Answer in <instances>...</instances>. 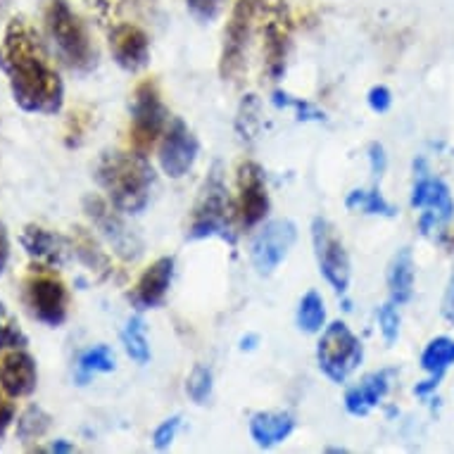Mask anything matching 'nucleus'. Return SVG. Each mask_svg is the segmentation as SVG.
<instances>
[{"mask_svg": "<svg viewBox=\"0 0 454 454\" xmlns=\"http://www.w3.org/2000/svg\"><path fill=\"white\" fill-rule=\"evenodd\" d=\"M12 421H15V404L10 403L8 397L0 395V438L5 435Z\"/></svg>", "mask_w": 454, "mask_h": 454, "instance_id": "40", "label": "nucleus"}, {"mask_svg": "<svg viewBox=\"0 0 454 454\" xmlns=\"http://www.w3.org/2000/svg\"><path fill=\"white\" fill-rule=\"evenodd\" d=\"M72 250H74L76 257H79V260H82L90 271H96L100 278H110L112 276L110 257L100 250V246H98L96 239H93L89 231L76 229L74 239H72Z\"/></svg>", "mask_w": 454, "mask_h": 454, "instance_id": "24", "label": "nucleus"}, {"mask_svg": "<svg viewBox=\"0 0 454 454\" xmlns=\"http://www.w3.org/2000/svg\"><path fill=\"white\" fill-rule=\"evenodd\" d=\"M267 176L260 164L253 160L240 162L239 167V216L246 229H254L269 215Z\"/></svg>", "mask_w": 454, "mask_h": 454, "instance_id": "15", "label": "nucleus"}, {"mask_svg": "<svg viewBox=\"0 0 454 454\" xmlns=\"http://www.w3.org/2000/svg\"><path fill=\"white\" fill-rule=\"evenodd\" d=\"M393 369H380L359 380L357 386H352L345 393V410L352 417H366L373 407H379L380 400L386 397L393 383Z\"/></svg>", "mask_w": 454, "mask_h": 454, "instance_id": "20", "label": "nucleus"}, {"mask_svg": "<svg viewBox=\"0 0 454 454\" xmlns=\"http://www.w3.org/2000/svg\"><path fill=\"white\" fill-rule=\"evenodd\" d=\"M83 212L90 219V223L100 231V236L107 240V246L114 250L117 257H121L124 262H136L141 257V239L129 229L110 202H105L98 195H86L83 198Z\"/></svg>", "mask_w": 454, "mask_h": 454, "instance_id": "10", "label": "nucleus"}, {"mask_svg": "<svg viewBox=\"0 0 454 454\" xmlns=\"http://www.w3.org/2000/svg\"><path fill=\"white\" fill-rule=\"evenodd\" d=\"M345 207L355 212V215H373V216H395L397 209L380 195L379 188L364 191V188H355L345 198Z\"/></svg>", "mask_w": 454, "mask_h": 454, "instance_id": "26", "label": "nucleus"}, {"mask_svg": "<svg viewBox=\"0 0 454 454\" xmlns=\"http://www.w3.org/2000/svg\"><path fill=\"white\" fill-rule=\"evenodd\" d=\"M114 372V352L107 345H96L79 357L76 362V383L86 386L96 373Z\"/></svg>", "mask_w": 454, "mask_h": 454, "instance_id": "27", "label": "nucleus"}, {"mask_svg": "<svg viewBox=\"0 0 454 454\" xmlns=\"http://www.w3.org/2000/svg\"><path fill=\"white\" fill-rule=\"evenodd\" d=\"M215 390V376L205 364H195L186 380V393L195 404H207Z\"/></svg>", "mask_w": 454, "mask_h": 454, "instance_id": "30", "label": "nucleus"}, {"mask_svg": "<svg viewBox=\"0 0 454 454\" xmlns=\"http://www.w3.org/2000/svg\"><path fill=\"white\" fill-rule=\"evenodd\" d=\"M223 3L226 0H186V8L191 17L200 24H212L216 17L222 15Z\"/></svg>", "mask_w": 454, "mask_h": 454, "instance_id": "35", "label": "nucleus"}, {"mask_svg": "<svg viewBox=\"0 0 454 454\" xmlns=\"http://www.w3.org/2000/svg\"><path fill=\"white\" fill-rule=\"evenodd\" d=\"M400 324H403V319H400V309H397L395 302L387 300L386 305L379 309V328L380 335H383V340H386L387 345L397 343V338H400Z\"/></svg>", "mask_w": 454, "mask_h": 454, "instance_id": "34", "label": "nucleus"}, {"mask_svg": "<svg viewBox=\"0 0 454 454\" xmlns=\"http://www.w3.org/2000/svg\"><path fill=\"white\" fill-rule=\"evenodd\" d=\"M366 100H369V107H372L373 112L383 114V112L390 110V105H393V93H390L387 86H373V89L369 90Z\"/></svg>", "mask_w": 454, "mask_h": 454, "instance_id": "38", "label": "nucleus"}, {"mask_svg": "<svg viewBox=\"0 0 454 454\" xmlns=\"http://www.w3.org/2000/svg\"><path fill=\"white\" fill-rule=\"evenodd\" d=\"M274 105L276 107H288V110H295L300 121H321L326 120V114L317 107V105L307 103L302 98H295L291 93H283V90H276L274 93Z\"/></svg>", "mask_w": 454, "mask_h": 454, "instance_id": "31", "label": "nucleus"}, {"mask_svg": "<svg viewBox=\"0 0 454 454\" xmlns=\"http://www.w3.org/2000/svg\"><path fill=\"white\" fill-rule=\"evenodd\" d=\"M27 335L5 309H0V350H20L27 348Z\"/></svg>", "mask_w": 454, "mask_h": 454, "instance_id": "32", "label": "nucleus"}, {"mask_svg": "<svg viewBox=\"0 0 454 454\" xmlns=\"http://www.w3.org/2000/svg\"><path fill=\"white\" fill-rule=\"evenodd\" d=\"M442 317H445L450 324H454V274L450 278V286H447L445 298H442Z\"/></svg>", "mask_w": 454, "mask_h": 454, "instance_id": "42", "label": "nucleus"}, {"mask_svg": "<svg viewBox=\"0 0 454 454\" xmlns=\"http://www.w3.org/2000/svg\"><path fill=\"white\" fill-rule=\"evenodd\" d=\"M110 52L124 72H141L150 62V38L136 24L120 22L110 27Z\"/></svg>", "mask_w": 454, "mask_h": 454, "instance_id": "16", "label": "nucleus"}, {"mask_svg": "<svg viewBox=\"0 0 454 454\" xmlns=\"http://www.w3.org/2000/svg\"><path fill=\"white\" fill-rule=\"evenodd\" d=\"M312 246L321 276L335 293L345 295L350 288V254L345 250L343 240L338 239L333 223L324 216H317L312 222Z\"/></svg>", "mask_w": 454, "mask_h": 454, "instance_id": "8", "label": "nucleus"}, {"mask_svg": "<svg viewBox=\"0 0 454 454\" xmlns=\"http://www.w3.org/2000/svg\"><path fill=\"white\" fill-rule=\"evenodd\" d=\"M364 348L345 321H333L321 331L317 343V362L321 373L333 383H345L350 373L362 364Z\"/></svg>", "mask_w": 454, "mask_h": 454, "instance_id": "5", "label": "nucleus"}, {"mask_svg": "<svg viewBox=\"0 0 454 454\" xmlns=\"http://www.w3.org/2000/svg\"><path fill=\"white\" fill-rule=\"evenodd\" d=\"M411 207L424 209L419 229L424 236H428L435 229H442L447 222H452L454 216V200L450 188L440 179L421 174L411 188Z\"/></svg>", "mask_w": 454, "mask_h": 454, "instance_id": "14", "label": "nucleus"}, {"mask_svg": "<svg viewBox=\"0 0 454 454\" xmlns=\"http://www.w3.org/2000/svg\"><path fill=\"white\" fill-rule=\"evenodd\" d=\"M236 212L239 207L229 195L222 164L215 162L195 200L193 216L188 223V239H222L229 246H236Z\"/></svg>", "mask_w": 454, "mask_h": 454, "instance_id": "3", "label": "nucleus"}, {"mask_svg": "<svg viewBox=\"0 0 454 454\" xmlns=\"http://www.w3.org/2000/svg\"><path fill=\"white\" fill-rule=\"evenodd\" d=\"M179 428H181V417L164 419L162 424L157 426L155 433H153V447H155L157 452H164V450H169V447H172Z\"/></svg>", "mask_w": 454, "mask_h": 454, "instance_id": "36", "label": "nucleus"}, {"mask_svg": "<svg viewBox=\"0 0 454 454\" xmlns=\"http://www.w3.org/2000/svg\"><path fill=\"white\" fill-rule=\"evenodd\" d=\"M254 343H257V335H250V338H243V340H240V348H243V350H253Z\"/></svg>", "mask_w": 454, "mask_h": 454, "instance_id": "44", "label": "nucleus"}, {"mask_svg": "<svg viewBox=\"0 0 454 454\" xmlns=\"http://www.w3.org/2000/svg\"><path fill=\"white\" fill-rule=\"evenodd\" d=\"M450 366H454V338L438 335L421 352V369L428 373V380H424L421 386L414 387V393L419 397L435 393V387L440 386V380H442V376H445Z\"/></svg>", "mask_w": 454, "mask_h": 454, "instance_id": "21", "label": "nucleus"}, {"mask_svg": "<svg viewBox=\"0 0 454 454\" xmlns=\"http://www.w3.org/2000/svg\"><path fill=\"white\" fill-rule=\"evenodd\" d=\"M326 324V305L317 291H309L298 305V326L305 333H321Z\"/></svg>", "mask_w": 454, "mask_h": 454, "instance_id": "29", "label": "nucleus"}, {"mask_svg": "<svg viewBox=\"0 0 454 454\" xmlns=\"http://www.w3.org/2000/svg\"><path fill=\"white\" fill-rule=\"evenodd\" d=\"M36 359L31 357L24 348L10 350V355L0 359V390L8 395V397H12V400L27 397V395L36 390Z\"/></svg>", "mask_w": 454, "mask_h": 454, "instance_id": "19", "label": "nucleus"}, {"mask_svg": "<svg viewBox=\"0 0 454 454\" xmlns=\"http://www.w3.org/2000/svg\"><path fill=\"white\" fill-rule=\"evenodd\" d=\"M52 426V417L43 407H38V404H31L27 410L20 414L17 419V440L22 442V445H34L38 440L43 438L45 433L51 431Z\"/></svg>", "mask_w": 454, "mask_h": 454, "instance_id": "25", "label": "nucleus"}, {"mask_svg": "<svg viewBox=\"0 0 454 454\" xmlns=\"http://www.w3.org/2000/svg\"><path fill=\"white\" fill-rule=\"evenodd\" d=\"M167 129L164 107L155 82H143L131 98V143L138 153H148Z\"/></svg>", "mask_w": 454, "mask_h": 454, "instance_id": "9", "label": "nucleus"}, {"mask_svg": "<svg viewBox=\"0 0 454 454\" xmlns=\"http://www.w3.org/2000/svg\"><path fill=\"white\" fill-rule=\"evenodd\" d=\"M8 262H10V236H8V229H5V223L0 222V276L5 274Z\"/></svg>", "mask_w": 454, "mask_h": 454, "instance_id": "41", "label": "nucleus"}, {"mask_svg": "<svg viewBox=\"0 0 454 454\" xmlns=\"http://www.w3.org/2000/svg\"><path fill=\"white\" fill-rule=\"evenodd\" d=\"M98 186L107 195V202L124 215H141L148 207L155 172L148 157L138 150H107L96 162Z\"/></svg>", "mask_w": 454, "mask_h": 454, "instance_id": "2", "label": "nucleus"}, {"mask_svg": "<svg viewBox=\"0 0 454 454\" xmlns=\"http://www.w3.org/2000/svg\"><path fill=\"white\" fill-rule=\"evenodd\" d=\"M295 419L288 411H257L250 419V438L260 450H271L291 438Z\"/></svg>", "mask_w": 454, "mask_h": 454, "instance_id": "22", "label": "nucleus"}, {"mask_svg": "<svg viewBox=\"0 0 454 454\" xmlns=\"http://www.w3.org/2000/svg\"><path fill=\"white\" fill-rule=\"evenodd\" d=\"M369 162H372L373 179H376V184H379L380 176H383V172H386V167H387L386 150H383L380 143H372V145H369Z\"/></svg>", "mask_w": 454, "mask_h": 454, "instance_id": "39", "label": "nucleus"}, {"mask_svg": "<svg viewBox=\"0 0 454 454\" xmlns=\"http://www.w3.org/2000/svg\"><path fill=\"white\" fill-rule=\"evenodd\" d=\"M0 69L8 76L12 100L24 112L55 114L62 110L65 83L29 20L15 17L5 27L0 43Z\"/></svg>", "mask_w": 454, "mask_h": 454, "instance_id": "1", "label": "nucleus"}, {"mask_svg": "<svg viewBox=\"0 0 454 454\" xmlns=\"http://www.w3.org/2000/svg\"><path fill=\"white\" fill-rule=\"evenodd\" d=\"M260 103L254 96H246V100L240 103L239 120H236V127H239V134L243 138H254L257 129H260Z\"/></svg>", "mask_w": 454, "mask_h": 454, "instance_id": "33", "label": "nucleus"}, {"mask_svg": "<svg viewBox=\"0 0 454 454\" xmlns=\"http://www.w3.org/2000/svg\"><path fill=\"white\" fill-rule=\"evenodd\" d=\"M20 240H22L24 253L36 262L38 269L62 267L72 250V240L62 239L60 233L43 229L38 223H27Z\"/></svg>", "mask_w": 454, "mask_h": 454, "instance_id": "17", "label": "nucleus"}, {"mask_svg": "<svg viewBox=\"0 0 454 454\" xmlns=\"http://www.w3.org/2000/svg\"><path fill=\"white\" fill-rule=\"evenodd\" d=\"M121 343H124V350L136 364L145 366L150 362V343L148 333H145V321H143L141 314H136L127 321V326L121 331Z\"/></svg>", "mask_w": 454, "mask_h": 454, "instance_id": "28", "label": "nucleus"}, {"mask_svg": "<svg viewBox=\"0 0 454 454\" xmlns=\"http://www.w3.org/2000/svg\"><path fill=\"white\" fill-rule=\"evenodd\" d=\"M90 8L103 24H120V15L124 10V0H90Z\"/></svg>", "mask_w": 454, "mask_h": 454, "instance_id": "37", "label": "nucleus"}, {"mask_svg": "<svg viewBox=\"0 0 454 454\" xmlns=\"http://www.w3.org/2000/svg\"><path fill=\"white\" fill-rule=\"evenodd\" d=\"M48 452H74V445L72 442H67V440H55L51 447H48Z\"/></svg>", "mask_w": 454, "mask_h": 454, "instance_id": "43", "label": "nucleus"}, {"mask_svg": "<svg viewBox=\"0 0 454 454\" xmlns=\"http://www.w3.org/2000/svg\"><path fill=\"white\" fill-rule=\"evenodd\" d=\"M5 3H8V0H0V8H3V5H5Z\"/></svg>", "mask_w": 454, "mask_h": 454, "instance_id": "45", "label": "nucleus"}, {"mask_svg": "<svg viewBox=\"0 0 454 454\" xmlns=\"http://www.w3.org/2000/svg\"><path fill=\"white\" fill-rule=\"evenodd\" d=\"M43 27L55 52L72 72L89 74L90 69H96V48L67 0H43Z\"/></svg>", "mask_w": 454, "mask_h": 454, "instance_id": "4", "label": "nucleus"}, {"mask_svg": "<svg viewBox=\"0 0 454 454\" xmlns=\"http://www.w3.org/2000/svg\"><path fill=\"white\" fill-rule=\"evenodd\" d=\"M24 300L34 319L51 328L62 326L67 321V288L51 274L31 276L24 288Z\"/></svg>", "mask_w": 454, "mask_h": 454, "instance_id": "12", "label": "nucleus"}, {"mask_svg": "<svg viewBox=\"0 0 454 454\" xmlns=\"http://www.w3.org/2000/svg\"><path fill=\"white\" fill-rule=\"evenodd\" d=\"M295 240H298V226L291 219H274V222L264 223L260 233L254 236L253 250H250L257 274H274L278 264L288 257Z\"/></svg>", "mask_w": 454, "mask_h": 454, "instance_id": "11", "label": "nucleus"}, {"mask_svg": "<svg viewBox=\"0 0 454 454\" xmlns=\"http://www.w3.org/2000/svg\"><path fill=\"white\" fill-rule=\"evenodd\" d=\"M174 267H176V262L174 257H160L150 264L145 271L141 274L138 283H136V288L131 291V305L138 309V312H145V309H155L164 302L167 298V293L172 288L174 281Z\"/></svg>", "mask_w": 454, "mask_h": 454, "instance_id": "18", "label": "nucleus"}, {"mask_svg": "<svg viewBox=\"0 0 454 454\" xmlns=\"http://www.w3.org/2000/svg\"><path fill=\"white\" fill-rule=\"evenodd\" d=\"M200 153V143L195 138L193 129L184 120H172L167 124L160 143V167L169 179H184L193 169Z\"/></svg>", "mask_w": 454, "mask_h": 454, "instance_id": "13", "label": "nucleus"}, {"mask_svg": "<svg viewBox=\"0 0 454 454\" xmlns=\"http://www.w3.org/2000/svg\"><path fill=\"white\" fill-rule=\"evenodd\" d=\"M414 257H411L410 247L397 250L395 257L387 264V293H390V302L397 307L407 305L414 295Z\"/></svg>", "mask_w": 454, "mask_h": 454, "instance_id": "23", "label": "nucleus"}, {"mask_svg": "<svg viewBox=\"0 0 454 454\" xmlns=\"http://www.w3.org/2000/svg\"><path fill=\"white\" fill-rule=\"evenodd\" d=\"M262 38H264V67L271 82L286 74V62L291 51L293 17L283 0H262L257 10Z\"/></svg>", "mask_w": 454, "mask_h": 454, "instance_id": "6", "label": "nucleus"}, {"mask_svg": "<svg viewBox=\"0 0 454 454\" xmlns=\"http://www.w3.org/2000/svg\"><path fill=\"white\" fill-rule=\"evenodd\" d=\"M257 10H260V0H239L233 5L231 20L223 31L222 60H219V74L223 82H233L246 67V51L257 22Z\"/></svg>", "mask_w": 454, "mask_h": 454, "instance_id": "7", "label": "nucleus"}]
</instances>
